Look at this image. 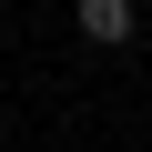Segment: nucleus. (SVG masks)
<instances>
[{
	"label": "nucleus",
	"mask_w": 152,
	"mask_h": 152,
	"mask_svg": "<svg viewBox=\"0 0 152 152\" xmlns=\"http://www.w3.org/2000/svg\"><path fill=\"white\" fill-rule=\"evenodd\" d=\"M71 31H81L91 51H122L142 31V0H71Z\"/></svg>",
	"instance_id": "obj_1"
}]
</instances>
